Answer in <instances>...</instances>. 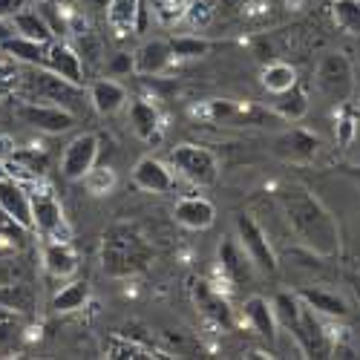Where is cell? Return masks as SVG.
<instances>
[{
	"label": "cell",
	"instance_id": "obj_13",
	"mask_svg": "<svg viewBox=\"0 0 360 360\" xmlns=\"http://www.w3.org/2000/svg\"><path fill=\"white\" fill-rule=\"evenodd\" d=\"M173 219L188 231H207L217 222V207L205 196H182L173 207Z\"/></svg>",
	"mask_w": 360,
	"mask_h": 360
},
{
	"label": "cell",
	"instance_id": "obj_23",
	"mask_svg": "<svg viewBox=\"0 0 360 360\" xmlns=\"http://www.w3.org/2000/svg\"><path fill=\"white\" fill-rule=\"evenodd\" d=\"M0 306H6L12 311H20L26 317H32L38 311V288L29 280H15L0 285Z\"/></svg>",
	"mask_w": 360,
	"mask_h": 360
},
{
	"label": "cell",
	"instance_id": "obj_20",
	"mask_svg": "<svg viewBox=\"0 0 360 360\" xmlns=\"http://www.w3.org/2000/svg\"><path fill=\"white\" fill-rule=\"evenodd\" d=\"M130 101L127 86L118 84L112 75L110 78H98L93 86H89V104L98 115H115L118 110H124Z\"/></svg>",
	"mask_w": 360,
	"mask_h": 360
},
{
	"label": "cell",
	"instance_id": "obj_11",
	"mask_svg": "<svg viewBox=\"0 0 360 360\" xmlns=\"http://www.w3.org/2000/svg\"><path fill=\"white\" fill-rule=\"evenodd\" d=\"M320 139L306 130V127H288V130H280L271 141V150L274 156L285 159V162H311L317 153H320Z\"/></svg>",
	"mask_w": 360,
	"mask_h": 360
},
{
	"label": "cell",
	"instance_id": "obj_48",
	"mask_svg": "<svg viewBox=\"0 0 360 360\" xmlns=\"http://www.w3.org/2000/svg\"><path fill=\"white\" fill-rule=\"evenodd\" d=\"M357 141H360V112H357Z\"/></svg>",
	"mask_w": 360,
	"mask_h": 360
},
{
	"label": "cell",
	"instance_id": "obj_47",
	"mask_svg": "<svg viewBox=\"0 0 360 360\" xmlns=\"http://www.w3.org/2000/svg\"><path fill=\"white\" fill-rule=\"evenodd\" d=\"M4 176H9V170H6V162L0 159V179H4Z\"/></svg>",
	"mask_w": 360,
	"mask_h": 360
},
{
	"label": "cell",
	"instance_id": "obj_18",
	"mask_svg": "<svg viewBox=\"0 0 360 360\" xmlns=\"http://www.w3.org/2000/svg\"><path fill=\"white\" fill-rule=\"evenodd\" d=\"M173 46L170 41H144L136 52H133V61H136V75L144 78H156L162 72H167V67L173 64Z\"/></svg>",
	"mask_w": 360,
	"mask_h": 360
},
{
	"label": "cell",
	"instance_id": "obj_46",
	"mask_svg": "<svg viewBox=\"0 0 360 360\" xmlns=\"http://www.w3.org/2000/svg\"><path fill=\"white\" fill-rule=\"evenodd\" d=\"M343 176H349V179H354V182H360V165H354V167H343Z\"/></svg>",
	"mask_w": 360,
	"mask_h": 360
},
{
	"label": "cell",
	"instance_id": "obj_32",
	"mask_svg": "<svg viewBox=\"0 0 360 360\" xmlns=\"http://www.w3.org/2000/svg\"><path fill=\"white\" fill-rule=\"evenodd\" d=\"M23 328H26V314L12 311V309H6V306H0V352L12 349V346L20 340Z\"/></svg>",
	"mask_w": 360,
	"mask_h": 360
},
{
	"label": "cell",
	"instance_id": "obj_38",
	"mask_svg": "<svg viewBox=\"0 0 360 360\" xmlns=\"http://www.w3.org/2000/svg\"><path fill=\"white\" fill-rule=\"evenodd\" d=\"M193 9V0H159L156 4V15L162 23H176V20H182L188 18Z\"/></svg>",
	"mask_w": 360,
	"mask_h": 360
},
{
	"label": "cell",
	"instance_id": "obj_6",
	"mask_svg": "<svg viewBox=\"0 0 360 360\" xmlns=\"http://www.w3.org/2000/svg\"><path fill=\"white\" fill-rule=\"evenodd\" d=\"M170 165L182 173L188 182L207 188L219 179V159L214 150H207L202 144H179L170 150Z\"/></svg>",
	"mask_w": 360,
	"mask_h": 360
},
{
	"label": "cell",
	"instance_id": "obj_4",
	"mask_svg": "<svg viewBox=\"0 0 360 360\" xmlns=\"http://www.w3.org/2000/svg\"><path fill=\"white\" fill-rule=\"evenodd\" d=\"M12 112H15L18 122H23L26 127H32L38 133H46V136H61V133H70L75 127V112L61 107V104H46V101L15 96Z\"/></svg>",
	"mask_w": 360,
	"mask_h": 360
},
{
	"label": "cell",
	"instance_id": "obj_8",
	"mask_svg": "<svg viewBox=\"0 0 360 360\" xmlns=\"http://www.w3.org/2000/svg\"><path fill=\"white\" fill-rule=\"evenodd\" d=\"M233 228H236V239L239 245L245 248V254L251 257V262L257 265L259 274H277V254L271 248V243H268V233L262 231V225L251 217V214H236L233 219Z\"/></svg>",
	"mask_w": 360,
	"mask_h": 360
},
{
	"label": "cell",
	"instance_id": "obj_28",
	"mask_svg": "<svg viewBox=\"0 0 360 360\" xmlns=\"http://www.w3.org/2000/svg\"><path fill=\"white\" fill-rule=\"evenodd\" d=\"M89 297H93V288H89L86 280H72L67 283L61 291H58L52 297V314H72V311H81L86 303H89Z\"/></svg>",
	"mask_w": 360,
	"mask_h": 360
},
{
	"label": "cell",
	"instance_id": "obj_1",
	"mask_svg": "<svg viewBox=\"0 0 360 360\" xmlns=\"http://www.w3.org/2000/svg\"><path fill=\"white\" fill-rule=\"evenodd\" d=\"M280 207L283 217L297 236V243L306 251L323 257V259H335L340 257V225L335 214L303 185H285L280 191Z\"/></svg>",
	"mask_w": 360,
	"mask_h": 360
},
{
	"label": "cell",
	"instance_id": "obj_25",
	"mask_svg": "<svg viewBox=\"0 0 360 360\" xmlns=\"http://www.w3.org/2000/svg\"><path fill=\"white\" fill-rule=\"evenodd\" d=\"M104 15H107V23H110L112 32L118 38H124V35H133L139 29L144 9H141L139 0H110Z\"/></svg>",
	"mask_w": 360,
	"mask_h": 360
},
{
	"label": "cell",
	"instance_id": "obj_42",
	"mask_svg": "<svg viewBox=\"0 0 360 360\" xmlns=\"http://www.w3.org/2000/svg\"><path fill=\"white\" fill-rule=\"evenodd\" d=\"M29 0H0V20H12L20 9H26Z\"/></svg>",
	"mask_w": 360,
	"mask_h": 360
},
{
	"label": "cell",
	"instance_id": "obj_10",
	"mask_svg": "<svg viewBox=\"0 0 360 360\" xmlns=\"http://www.w3.org/2000/svg\"><path fill=\"white\" fill-rule=\"evenodd\" d=\"M32 222L44 239H70L72 236L61 202H58L49 191L32 193Z\"/></svg>",
	"mask_w": 360,
	"mask_h": 360
},
{
	"label": "cell",
	"instance_id": "obj_30",
	"mask_svg": "<svg viewBox=\"0 0 360 360\" xmlns=\"http://www.w3.org/2000/svg\"><path fill=\"white\" fill-rule=\"evenodd\" d=\"M104 357L110 360H144V357H165L159 352H150L147 346L130 340V335H112L104 340Z\"/></svg>",
	"mask_w": 360,
	"mask_h": 360
},
{
	"label": "cell",
	"instance_id": "obj_19",
	"mask_svg": "<svg viewBox=\"0 0 360 360\" xmlns=\"http://www.w3.org/2000/svg\"><path fill=\"white\" fill-rule=\"evenodd\" d=\"M133 185L144 193H167L173 191V170L153 156H144L133 167Z\"/></svg>",
	"mask_w": 360,
	"mask_h": 360
},
{
	"label": "cell",
	"instance_id": "obj_3",
	"mask_svg": "<svg viewBox=\"0 0 360 360\" xmlns=\"http://www.w3.org/2000/svg\"><path fill=\"white\" fill-rule=\"evenodd\" d=\"M18 96L35 98V101H46V104H61V107L70 110V107L84 104V86L61 78L58 72H52L49 67H29L20 75Z\"/></svg>",
	"mask_w": 360,
	"mask_h": 360
},
{
	"label": "cell",
	"instance_id": "obj_15",
	"mask_svg": "<svg viewBox=\"0 0 360 360\" xmlns=\"http://www.w3.org/2000/svg\"><path fill=\"white\" fill-rule=\"evenodd\" d=\"M193 303H196V309L207 320H211V323H217L222 328H231L233 326V309H231V303L207 280H196L193 283Z\"/></svg>",
	"mask_w": 360,
	"mask_h": 360
},
{
	"label": "cell",
	"instance_id": "obj_34",
	"mask_svg": "<svg viewBox=\"0 0 360 360\" xmlns=\"http://www.w3.org/2000/svg\"><path fill=\"white\" fill-rule=\"evenodd\" d=\"M29 231H32V228H26V225L18 222L15 217H9V214L0 211V243H4V245H9L12 251L26 248V243H29Z\"/></svg>",
	"mask_w": 360,
	"mask_h": 360
},
{
	"label": "cell",
	"instance_id": "obj_12",
	"mask_svg": "<svg viewBox=\"0 0 360 360\" xmlns=\"http://www.w3.org/2000/svg\"><path fill=\"white\" fill-rule=\"evenodd\" d=\"M217 262H219V271L228 283L233 285H245L254 280V271L257 265L251 262V257L245 254V248L239 245V239L233 236H225L219 243V254H217Z\"/></svg>",
	"mask_w": 360,
	"mask_h": 360
},
{
	"label": "cell",
	"instance_id": "obj_31",
	"mask_svg": "<svg viewBox=\"0 0 360 360\" xmlns=\"http://www.w3.org/2000/svg\"><path fill=\"white\" fill-rule=\"evenodd\" d=\"M259 81H262V86L268 89V93L277 96V93H285V89L297 86V70L285 61H271V64H265Z\"/></svg>",
	"mask_w": 360,
	"mask_h": 360
},
{
	"label": "cell",
	"instance_id": "obj_14",
	"mask_svg": "<svg viewBox=\"0 0 360 360\" xmlns=\"http://www.w3.org/2000/svg\"><path fill=\"white\" fill-rule=\"evenodd\" d=\"M44 67H49L52 72H58L61 78L84 86V58L75 46H70L67 41H52L46 46V61Z\"/></svg>",
	"mask_w": 360,
	"mask_h": 360
},
{
	"label": "cell",
	"instance_id": "obj_26",
	"mask_svg": "<svg viewBox=\"0 0 360 360\" xmlns=\"http://www.w3.org/2000/svg\"><path fill=\"white\" fill-rule=\"evenodd\" d=\"M12 26H15L18 35H23L29 41H38V44H46V46L55 41V32H52V26H49V20L44 18L41 9H29V6L20 9L12 18Z\"/></svg>",
	"mask_w": 360,
	"mask_h": 360
},
{
	"label": "cell",
	"instance_id": "obj_2",
	"mask_svg": "<svg viewBox=\"0 0 360 360\" xmlns=\"http://www.w3.org/2000/svg\"><path fill=\"white\" fill-rule=\"evenodd\" d=\"M150 259H153V248H150V243L136 225L118 222L107 228L101 243V268L107 277H115V280L133 277L144 271Z\"/></svg>",
	"mask_w": 360,
	"mask_h": 360
},
{
	"label": "cell",
	"instance_id": "obj_43",
	"mask_svg": "<svg viewBox=\"0 0 360 360\" xmlns=\"http://www.w3.org/2000/svg\"><path fill=\"white\" fill-rule=\"evenodd\" d=\"M15 150H18V144H15V139L12 136H0V159H12L15 156Z\"/></svg>",
	"mask_w": 360,
	"mask_h": 360
},
{
	"label": "cell",
	"instance_id": "obj_7",
	"mask_svg": "<svg viewBox=\"0 0 360 360\" xmlns=\"http://www.w3.org/2000/svg\"><path fill=\"white\" fill-rule=\"evenodd\" d=\"M285 328L291 332L297 349L303 357H332V340H328L326 328L320 323V314L311 306H300L297 317L291 323H285Z\"/></svg>",
	"mask_w": 360,
	"mask_h": 360
},
{
	"label": "cell",
	"instance_id": "obj_9",
	"mask_svg": "<svg viewBox=\"0 0 360 360\" xmlns=\"http://www.w3.org/2000/svg\"><path fill=\"white\" fill-rule=\"evenodd\" d=\"M101 139L96 133H78L61 153V176L70 182H81V179L98 165V147Z\"/></svg>",
	"mask_w": 360,
	"mask_h": 360
},
{
	"label": "cell",
	"instance_id": "obj_40",
	"mask_svg": "<svg viewBox=\"0 0 360 360\" xmlns=\"http://www.w3.org/2000/svg\"><path fill=\"white\" fill-rule=\"evenodd\" d=\"M15 280H26V268L15 254H0V285Z\"/></svg>",
	"mask_w": 360,
	"mask_h": 360
},
{
	"label": "cell",
	"instance_id": "obj_36",
	"mask_svg": "<svg viewBox=\"0 0 360 360\" xmlns=\"http://www.w3.org/2000/svg\"><path fill=\"white\" fill-rule=\"evenodd\" d=\"M170 46H173L176 58H202V55H207V49H211V41L196 38V35H179L170 41Z\"/></svg>",
	"mask_w": 360,
	"mask_h": 360
},
{
	"label": "cell",
	"instance_id": "obj_5",
	"mask_svg": "<svg viewBox=\"0 0 360 360\" xmlns=\"http://www.w3.org/2000/svg\"><path fill=\"white\" fill-rule=\"evenodd\" d=\"M314 84L332 104H349L354 96V70L343 52H328L314 70Z\"/></svg>",
	"mask_w": 360,
	"mask_h": 360
},
{
	"label": "cell",
	"instance_id": "obj_24",
	"mask_svg": "<svg viewBox=\"0 0 360 360\" xmlns=\"http://www.w3.org/2000/svg\"><path fill=\"white\" fill-rule=\"evenodd\" d=\"M297 294H300V300H303L306 306H311V309H314L317 314H323V317L346 320V317L352 314L349 303H346L340 294H335V291H326V288H300Z\"/></svg>",
	"mask_w": 360,
	"mask_h": 360
},
{
	"label": "cell",
	"instance_id": "obj_45",
	"mask_svg": "<svg viewBox=\"0 0 360 360\" xmlns=\"http://www.w3.org/2000/svg\"><path fill=\"white\" fill-rule=\"evenodd\" d=\"M84 6H89V9H101V12H107V6H110V0H81Z\"/></svg>",
	"mask_w": 360,
	"mask_h": 360
},
{
	"label": "cell",
	"instance_id": "obj_16",
	"mask_svg": "<svg viewBox=\"0 0 360 360\" xmlns=\"http://www.w3.org/2000/svg\"><path fill=\"white\" fill-rule=\"evenodd\" d=\"M0 211L15 217L18 222H23L26 228L35 231V222H32V193H29L18 182V179H12V176L0 179Z\"/></svg>",
	"mask_w": 360,
	"mask_h": 360
},
{
	"label": "cell",
	"instance_id": "obj_17",
	"mask_svg": "<svg viewBox=\"0 0 360 360\" xmlns=\"http://www.w3.org/2000/svg\"><path fill=\"white\" fill-rule=\"evenodd\" d=\"M127 122H130V130L141 141H159L162 139V112L153 101L130 98L127 101Z\"/></svg>",
	"mask_w": 360,
	"mask_h": 360
},
{
	"label": "cell",
	"instance_id": "obj_37",
	"mask_svg": "<svg viewBox=\"0 0 360 360\" xmlns=\"http://www.w3.org/2000/svg\"><path fill=\"white\" fill-rule=\"evenodd\" d=\"M352 141H357V112L352 110V104H340V115H338V144L349 147Z\"/></svg>",
	"mask_w": 360,
	"mask_h": 360
},
{
	"label": "cell",
	"instance_id": "obj_39",
	"mask_svg": "<svg viewBox=\"0 0 360 360\" xmlns=\"http://www.w3.org/2000/svg\"><path fill=\"white\" fill-rule=\"evenodd\" d=\"M20 75H23V72L18 70V64H12V58L0 55V96H12V93H18Z\"/></svg>",
	"mask_w": 360,
	"mask_h": 360
},
{
	"label": "cell",
	"instance_id": "obj_22",
	"mask_svg": "<svg viewBox=\"0 0 360 360\" xmlns=\"http://www.w3.org/2000/svg\"><path fill=\"white\" fill-rule=\"evenodd\" d=\"M44 265L49 277L55 280H67L78 271V254L70 245V239H46L44 245Z\"/></svg>",
	"mask_w": 360,
	"mask_h": 360
},
{
	"label": "cell",
	"instance_id": "obj_44",
	"mask_svg": "<svg viewBox=\"0 0 360 360\" xmlns=\"http://www.w3.org/2000/svg\"><path fill=\"white\" fill-rule=\"evenodd\" d=\"M243 4H245V0H219V6H217V9H219V12H236Z\"/></svg>",
	"mask_w": 360,
	"mask_h": 360
},
{
	"label": "cell",
	"instance_id": "obj_27",
	"mask_svg": "<svg viewBox=\"0 0 360 360\" xmlns=\"http://www.w3.org/2000/svg\"><path fill=\"white\" fill-rule=\"evenodd\" d=\"M0 52L6 58H12V61H23L26 67H44V61H46V44L29 41L18 32L6 41H0Z\"/></svg>",
	"mask_w": 360,
	"mask_h": 360
},
{
	"label": "cell",
	"instance_id": "obj_21",
	"mask_svg": "<svg viewBox=\"0 0 360 360\" xmlns=\"http://www.w3.org/2000/svg\"><path fill=\"white\" fill-rule=\"evenodd\" d=\"M243 311H245V320H248V326L254 328V332H257L259 338H265L268 343H274V340L280 338V332H277L280 320H277L274 303H268L265 297L254 294V297H248V300H245Z\"/></svg>",
	"mask_w": 360,
	"mask_h": 360
},
{
	"label": "cell",
	"instance_id": "obj_41",
	"mask_svg": "<svg viewBox=\"0 0 360 360\" xmlns=\"http://www.w3.org/2000/svg\"><path fill=\"white\" fill-rule=\"evenodd\" d=\"M136 72V61H133V55L130 52H115L110 61H107V75H130Z\"/></svg>",
	"mask_w": 360,
	"mask_h": 360
},
{
	"label": "cell",
	"instance_id": "obj_33",
	"mask_svg": "<svg viewBox=\"0 0 360 360\" xmlns=\"http://www.w3.org/2000/svg\"><path fill=\"white\" fill-rule=\"evenodd\" d=\"M332 20L340 32L360 35V0H335L332 4Z\"/></svg>",
	"mask_w": 360,
	"mask_h": 360
},
{
	"label": "cell",
	"instance_id": "obj_35",
	"mask_svg": "<svg viewBox=\"0 0 360 360\" xmlns=\"http://www.w3.org/2000/svg\"><path fill=\"white\" fill-rule=\"evenodd\" d=\"M81 182H84V188L89 191V193H93V196H107L112 188H115V173L110 170V167H93V170H89L84 179H81Z\"/></svg>",
	"mask_w": 360,
	"mask_h": 360
},
{
	"label": "cell",
	"instance_id": "obj_29",
	"mask_svg": "<svg viewBox=\"0 0 360 360\" xmlns=\"http://www.w3.org/2000/svg\"><path fill=\"white\" fill-rule=\"evenodd\" d=\"M271 110L283 118V122H300L306 112H309V96L303 93L300 86H291L285 93H277L274 101H271Z\"/></svg>",
	"mask_w": 360,
	"mask_h": 360
}]
</instances>
